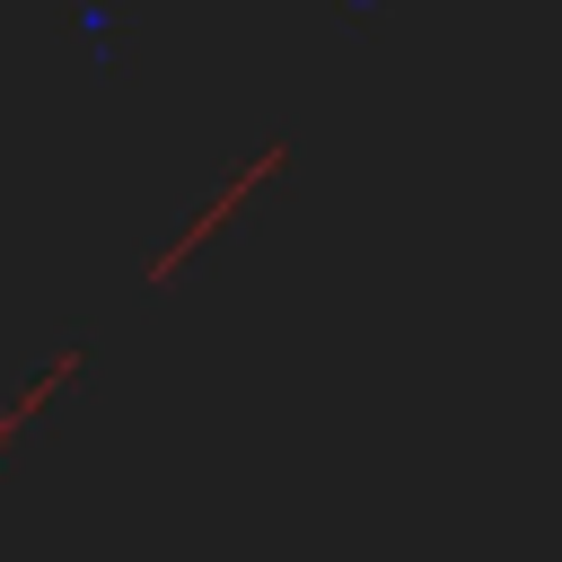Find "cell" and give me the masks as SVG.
<instances>
[{
    "label": "cell",
    "mask_w": 562,
    "mask_h": 562,
    "mask_svg": "<svg viewBox=\"0 0 562 562\" xmlns=\"http://www.w3.org/2000/svg\"><path fill=\"white\" fill-rule=\"evenodd\" d=\"M70 378H79V342H70V351H53V369H44V378H35V386H26V395L0 413V448H9V439H18V430H26V422H35V413H44V404H53Z\"/></svg>",
    "instance_id": "cell-2"
},
{
    "label": "cell",
    "mask_w": 562,
    "mask_h": 562,
    "mask_svg": "<svg viewBox=\"0 0 562 562\" xmlns=\"http://www.w3.org/2000/svg\"><path fill=\"white\" fill-rule=\"evenodd\" d=\"M281 167H290V140H263V149H255V158H246V167H237V176H228V184H220V193H211V202H202V211H193V220H184V228H176V237L149 255V290H167V281L184 272V255H202V246H211V228H220L237 202H255V193H263Z\"/></svg>",
    "instance_id": "cell-1"
}]
</instances>
